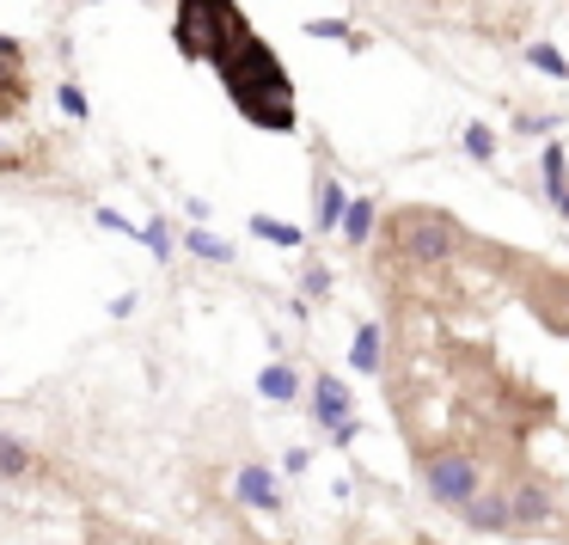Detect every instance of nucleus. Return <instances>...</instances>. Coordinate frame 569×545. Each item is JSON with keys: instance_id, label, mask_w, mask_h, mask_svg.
<instances>
[{"instance_id": "7", "label": "nucleus", "mask_w": 569, "mask_h": 545, "mask_svg": "<svg viewBox=\"0 0 569 545\" xmlns=\"http://www.w3.org/2000/svg\"><path fill=\"white\" fill-rule=\"evenodd\" d=\"M471 533H515V515H508V490H478L466 508H453Z\"/></svg>"}, {"instance_id": "17", "label": "nucleus", "mask_w": 569, "mask_h": 545, "mask_svg": "<svg viewBox=\"0 0 569 545\" xmlns=\"http://www.w3.org/2000/svg\"><path fill=\"white\" fill-rule=\"evenodd\" d=\"M527 62L539 68L545 80H569V56H557L551 43H527Z\"/></svg>"}, {"instance_id": "1", "label": "nucleus", "mask_w": 569, "mask_h": 545, "mask_svg": "<svg viewBox=\"0 0 569 545\" xmlns=\"http://www.w3.org/2000/svg\"><path fill=\"white\" fill-rule=\"evenodd\" d=\"M221 68V80H227V92H233V105L251 117V123H263V129H295V105H288V68L270 56V43H258V38H246L227 62H214Z\"/></svg>"}, {"instance_id": "18", "label": "nucleus", "mask_w": 569, "mask_h": 545, "mask_svg": "<svg viewBox=\"0 0 569 545\" xmlns=\"http://www.w3.org/2000/svg\"><path fill=\"white\" fill-rule=\"evenodd\" d=\"M539 319L551 325V331H569V276L557 283V300H545V295H539Z\"/></svg>"}, {"instance_id": "19", "label": "nucleus", "mask_w": 569, "mask_h": 545, "mask_svg": "<svg viewBox=\"0 0 569 545\" xmlns=\"http://www.w3.org/2000/svg\"><path fill=\"white\" fill-rule=\"evenodd\" d=\"M563 178H569L563 172V148L551 141V148H545V197H551V202H563V190H569Z\"/></svg>"}, {"instance_id": "20", "label": "nucleus", "mask_w": 569, "mask_h": 545, "mask_svg": "<svg viewBox=\"0 0 569 545\" xmlns=\"http://www.w3.org/2000/svg\"><path fill=\"white\" fill-rule=\"evenodd\" d=\"M307 38H325V43H349V50H361V38L343 26V19H312V26H307Z\"/></svg>"}, {"instance_id": "9", "label": "nucleus", "mask_w": 569, "mask_h": 545, "mask_svg": "<svg viewBox=\"0 0 569 545\" xmlns=\"http://www.w3.org/2000/svg\"><path fill=\"white\" fill-rule=\"evenodd\" d=\"M343 202H349V190L337 185V178H319V202H312V227H319V234H337V221H343Z\"/></svg>"}, {"instance_id": "12", "label": "nucleus", "mask_w": 569, "mask_h": 545, "mask_svg": "<svg viewBox=\"0 0 569 545\" xmlns=\"http://www.w3.org/2000/svg\"><path fill=\"white\" fill-rule=\"evenodd\" d=\"M337 234H343L349 246H368V239H373V202H368V197H349V202H343V221H337Z\"/></svg>"}, {"instance_id": "15", "label": "nucleus", "mask_w": 569, "mask_h": 545, "mask_svg": "<svg viewBox=\"0 0 569 545\" xmlns=\"http://www.w3.org/2000/svg\"><path fill=\"white\" fill-rule=\"evenodd\" d=\"M136 239H141V246H148L160 264L172 258V221H166V215H153V221H141V234H136Z\"/></svg>"}, {"instance_id": "4", "label": "nucleus", "mask_w": 569, "mask_h": 545, "mask_svg": "<svg viewBox=\"0 0 569 545\" xmlns=\"http://www.w3.org/2000/svg\"><path fill=\"white\" fill-rule=\"evenodd\" d=\"M417 478L441 508H466L483 490V466L466 447H429V454H417Z\"/></svg>"}, {"instance_id": "11", "label": "nucleus", "mask_w": 569, "mask_h": 545, "mask_svg": "<svg viewBox=\"0 0 569 545\" xmlns=\"http://www.w3.org/2000/svg\"><path fill=\"white\" fill-rule=\"evenodd\" d=\"M258 393L270 398V405H295V398H300V374L288 368V361H270V368L258 374Z\"/></svg>"}, {"instance_id": "13", "label": "nucleus", "mask_w": 569, "mask_h": 545, "mask_svg": "<svg viewBox=\"0 0 569 545\" xmlns=\"http://www.w3.org/2000/svg\"><path fill=\"white\" fill-rule=\"evenodd\" d=\"M251 234L270 239V246H282V251H300V246H307V234H300L295 221H276V215H251Z\"/></svg>"}, {"instance_id": "27", "label": "nucleus", "mask_w": 569, "mask_h": 545, "mask_svg": "<svg viewBox=\"0 0 569 545\" xmlns=\"http://www.w3.org/2000/svg\"><path fill=\"white\" fill-rule=\"evenodd\" d=\"M557 209H563V215H569V190H563V202H557Z\"/></svg>"}, {"instance_id": "26", "label": "nucleus", "mask_w": 569, "mask_h": 545, "mask_svg": "<svg viewBox=\"0 0 569 545\" xmlns=\"http://www.w3.org/2000/svg\"><path fill=\"white\" fill-rule=\"evenodd\" d=\"M0 62H19V43L13 38H0Z\"/></svg>"}, {"instance_id": "6", "label": "nucleus", "mask_w": 569, "mask_h": 545, "mask_svg": "<svg viewBox=\"0 0 569 545\" xmlns=\"http://www.w3.org/2000/svg\"><path fill=\"white\" fill-rule=\"evenodd\" d=\"M508 515H515V533H545L557 521V496L539 478H515L508 484Z\"/></svg>"}, {"instance_id": "23", "label": "nucleus", "mask_w": 569, "mask_h": 545, "mask_svg": "<svg viewBox=\"0 0 569 545\" xmlns=\"http://www.w3.org/2000/svg\"><path fill=\"white\" fill-rule=\"evenodd\" d=\"M300 295H307V300H325V295H331V270H325V264H307V276H300Z\"/></svg>"}, {"instance_id": "21", "label": "nucleus", "mask_w": 569, "mask_h": 545, "mask_svg": "<svg viewBox=\"0 0 569 545\" xmlns=\"http://www.w3.org/2000/svg\"><path fill=\"white\" fill-rule=\"evenodd\" d=\"M56 105H62V111H68V117H74V123H87V117H92V105H87V92H80V87H74V80H62V87H56Z\"/></svg>"}, {"instance_id": "3", "label": "nucleus", "mask_w": 569, "mask_h": 545, "mask_svg": "<svg viewBox=\"0 0 569 545\" xmlns=\"http://www.w3.org/2000/svg\"><path fill=\"white\" fill-rule=\"evenodd\" d=\"M392 246H398L405 264L435 270V264H447L459 251V227L447 221L441 209H398L392 215Z\"/></svg>"}, {"instance_id": "8", "label": "nucleus", "mask_w": 569, "mask_h": 545, "mask_svg": "<svg viewBox=\"0 0 569 545\" xmlns=\"http://www.w3.org/2000/svg\"><path fill=\"white\" fill-rule=\"evenodd\" d=\"M233 496L246 508H258V515H276V508H282V490H276V472L270 466H239L233 472Z\"/></svg>"}, {"instance_id": "28", "label": "nucleus", "mask_w": 569, "mask_h": 545, "mask_svg": "<svg viewBox=\"0 0 569 545\" xmlns=\"http://www.w3.org/2000/svg\"><path fill=\"white\" fill-rule=\"evenodd\" d=\"M104 7H111V0H104Z\"/></svg>"}, {"instance_id": "2", "label": "nucleus", "mask_w": 569, "mask_h": 545, "mask_svg": "<svg viewBox=\"0 0 569 545\" xmlns=\"http://www.w3.org/2000/svg\"><path fill=\"white\" fill-rule=\"evenodd\" d=\"M178 56L184 62H227L251 38L233 0H178Z\"/></svg>"}, {"instance_id": "16", "label": "nucleus", "mask_w": 569, "mask_h": 545, "mask_svg": "<svg viewBox=\"0 0 569 545\" xmlns=\"http://www.w3.org/2000/svg\"><path fill=\"white\" fill-rule=\"evenodd\" d=\"M26 472H31V447L0 435V478H26Z\"/></svg>"}, {"instance_id": "25", "label": "nucleus", "mask_w": 569, "mask_h": 545, "mask_svg": "<svg viewBox=\"0 0 569 545\" xmlns=\"http://www.w3.org/2000/svg\"><path fill=\"white\" fill-rule=\"evenodd\" d=\"M307 466H312L307 447H288V454H282V472H307Z\"/></svg>"}, {"instance_id": "29", "label": "nucleus", "mask_w": 569, "mask_h": 545, "mask_svg": "<svg viewBox=\"0 0 569 545\" xmlns=\"http://www.w3.org/2000/svg\"><path fill=\"white\" fill-rule=\"evenodd\" d=\"M422 545H429V539H422Z\"/></svg>"}, {"instance_id": "22", "label": "nucleus", "mask_w": 569, "mask_h": 545, "mask_svg": "<svg viewBox=\"0 0 569 545\" xmlns=\"http://www.w3.org/2000/svg\"><path fill=\"white\" fill-rule=\"evenodd\" d=\"M466 153H471L478 166H490V160H496V136H490L483 123H471V129H466Z\"/></svg>"}, {"instance_id": "24", "label": "nucleus", "mask_w": 569, "mask_h": 545, "mask_svg": "<svg viewBox=\"0 0 569 545\" xmlns=\"http://www.w3.org/2000/svg\"><path fill=\"white\" fill-rule=\"evenodd\" d=\"M99 227H111V234H129V239H136V234H141V227H136V221H129V215H123V209H99Z\"/></svg>"}, {"instance_id": "14", "label": "nucleus", "mask_w": 569, "mask_h": 545, "mask_svg": "<svg viewBox=\"0 0 569 545\" xmlns=\"http://www.w3.org/2000/svg\"><path fill=\"white\" fill-rule=\"evenodd\" d=\"M184 251H190V258H202V264H233V246L214 239V234H202V221L184 234Z\"/></svg>"}, {"instance_id": "5", "label": "nucleus", "mask_w": 569, "mask_h": 545, "mask_svg": "<svg viewBox=\"0 0 569 545\" xmlns=\"http://www.w3.org/2000/svg\"><path fill=\"white\" fill-rule=\"evenodd\" d=\"M312 417L331 429V442L337 447H349L361 435V423H356V398H349V386L343 380H331V374H319L312 380Z\"/></svg>"}, {"instance_id": "10", "label": "nucleus", "mask_w": 569, "mask_h": 545, "mask_svg": "<svg viewBox=\"0 0 569 545\" xmlns=\"http://www.w3.org/2000/svg\"><path fill=\"white\" fill-rule=\"evenodd\" d=\"M380 361H386V337H380V325H361L356 344H349V368H356V374H380Z\"/></svg>"}]
</instances>
